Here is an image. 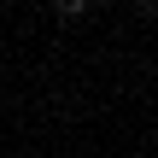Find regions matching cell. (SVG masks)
Masks as SVG:
<instances>
[{
  "instance_id": "obj_1",
  "label": "cell",
  "mask_w": 158,
  "mask_h": 158,
  "mask_svg": "<svg viewBox=\"0 0 158 158\" xmlns=\"http://www.w3.org/2000/svg\"><path fill=\"white\" fill-rule=\"evenodd\" d=\"M53 18L59 23H82L88 18V0H53Z\"/></svg>"
}]
</instances>
